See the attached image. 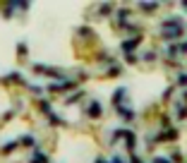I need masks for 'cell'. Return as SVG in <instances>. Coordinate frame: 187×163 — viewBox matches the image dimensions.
I'll return each mask as SVG.
<instances>
[{
	"mask_svg": "<svg viewBox=\"0 0 187 163\" xmlns=\"http://www.w3.org/2000/svg\"><path fill=\"white\" fill-rule=\"evenodd\" d=\"M89 115H91V118H98V115H101V103H91Z\"/></svg>",
	"mask_w": 187,
	"mask_h": 163,
	"instance_id": "obj_1",
	"label": "cell"
}]
</instances>
